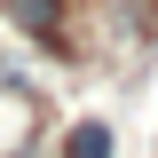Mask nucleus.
I'll return each mask as SVG.
<instances>
[{
  "mask_svg": "<svg viewBox=\"0 0 158 158\" xmlns=\"http://www.w3.org/2000/svg\"><path fill=\"white\" fill-rule=\"evenodd\" d=\"M8 16H16L24 32H48V24H56V0H8Z\"/></svg>",
  "mask_w": 158,
  "mask_h": 158,
  "instance_id": "nucleus-1",
  "label": "nucleus"
},
{
  "mask_svg": "<svg viewBox=\"0 0 158 158\" xmlns=\"http://www.w3.org/2000/svg\"><path fill=\"white\" fill-rule=\"evenodd\" d=\"M71 158H111V135H103V127H79V135H71Z\"/></svg>",
  "mask_w": 158,
  "mask_h": 158,
  "instance_id": "nucleus-2",
  "label": "nucleus"
}]
</instances>
